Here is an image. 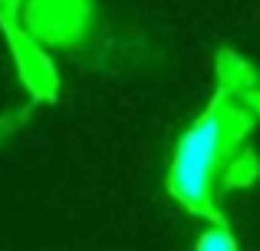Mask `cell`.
<instances>
[{
	"label": "cell",
	"mask_w": 260,
	"mask_h": 251,
	"mask_svg": "<svg viewBox=\"0 0 260 251\" xmlns=\"http://www.w3.org/2000/svg\"><path fill=\"white\" fill-rule=\"evenodd\" d=\"M244 123L234 116V109L217 99L204 109V116H198V123L181 135L175 149L172 175H168V188L181 205H188L198 215H211L217 218L211 192H214V179L221 172L224 159L234 149V139L241 135Z\"/></svg>",
	"instance_id": "cell-1"
},
{
	"label": "cell",
	"mask_w": 260,
	"mask_h": 251,
	"mask_svg": "<svg viewBox=\"0 0 260 251\" xmlns=\"http://www.w3.org/2000/svg\"><path fill=\"white\" fill-rule=\"evenodd\" d=\"M0 30L7 37L10 46V57L17 63V73L23 79V86L33 93L37 99H50L56 93V76H53V66L46 60V53L33 43V37L26 30H20V23L13 20V13H0Z\"/></svg>",
	"instance_id": "cell-2"
},
{
	"label": "cell",
	"mask_w": 260,
	"mask_h": 251,
	"mask_svg": "<svg viewBox=\"0 0 260 251\" xmlns=\"http://www.w3.org/2000/svg\"><path fill=\"white\" fill-rule=\"evenodd\" d=\"M198 248H201V251H234L237 241H234V235H231V228L214 225V228H204V232H201Z\"/></svg>",
	"instance_id": "cell-3"
}]
</instances>
